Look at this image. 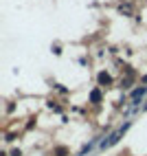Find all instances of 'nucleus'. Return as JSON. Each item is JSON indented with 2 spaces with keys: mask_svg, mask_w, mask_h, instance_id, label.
I'll return each mask as SVG.
<instances>
[{
  "mask_svg": "<svg viewBox=\"0 0 147 156\" xmlns=\"http://www.w3.org/2000/svg\"><path fill=\"white\" fill-rule=\"evenodd\" d=\"M97 79H99V84H101L103 88H106V86H110V84H112V77L108 75V73H103V70L99 73V77H97Z\"/></svg>",
  "mask_w": 147,
  "mask_h": 156,
  "instance_id": "1",
  "label": "nucleus"
},
{
  "mask_svg": "<svg viewBox=\"0 0 147 156\" xmlns=\"http://www.w3.org/2000/svg\"><path fill=\"white\" fill-rule=\"evenodd\" d=\"M55 156H70V150L64 147V145H57V147H55Z\"/></svg>",
  "mask_w": 147,
  "mask_h": 156,
  "instance_id": "2",
  "label": "nucleus"
},
{
  "mask_svg": "<svg viewBox=\"0 0 147 156\" xmlns=\"http://www.w3.org/2000/svg\"><path fill=\"white\" fill-rule=\"evenodd\" d=\"M145 90H147V88H143V86H138V88H134V90H132V97H134V99H136V97H141V95H143Z\"/></svg>",
  "mask_w": 147,
  "mask_h": 156,
  "instance_id": "3",
  "label": "nucleus"
},
{
  "mask_svg": "<svg viewBox=\"0 0 147 156\" xmlns=\"http://www.w3.org/2000/svg\"><path fill=\"white\" fill-rule=\"evenodd\" d=\"M90 99H92L94 103H99V101H101V92H99V90H92V95H90Z\"/></svg>",
  "mask_w": 147,
  "mask_h": 156,
  "instance_id": "4",
  "label": "nucleus"
},
{
  "mask_svg": "<svg viewBox=\"0 0 147 156\" xmlns=\"http://www.w3.org/2000/svg\"><path fill=\"white\" fill-rule=\"evenodd\" d=\"M11 154H13V156H22V152H20V150H13Z\"/></svg>",
  "mask_w": 147,
  "mask_h": 156,
  "instance_id": "5",
  "label": "nucleus"
},
{
  "mask_svg": "<svg viewBox=\"0 0 147 156\" xmlns=\"http://www.w3.org/2000/svg\"><path fill=\"white\" fill-rule=\"evenodd\" d=\"M141 81H143V84H147V75H145V77H143V79H141Z\"/></svg>",
  "mask_w": 147,
  "mask_h": 156,
  "instance_id": "6",
  "label": "nucleus"
}]
</instances>
